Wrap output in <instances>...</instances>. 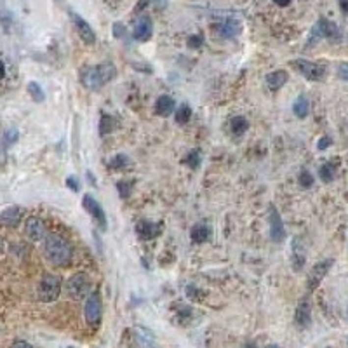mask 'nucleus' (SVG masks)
<instances>
[{"instance_id":"nucleus-35","label":"nucleus","mask_w":348,"mask_h":348,"mask_svg":"<svg viewBox=\"0 0 348 348\" xmlns=\"http://www.w3.org/2000/svg\"><path fill=\"white\" fill-rule=\"evenodd\" d=\"M113 35L117 38H124V37H126V27H124V25H120V23H115L113 25Z\"/></svg>"},{"instance_id":"nucleus-20","label":"nucleus","mask_w":348,"mask_h":348,"mask_svg":"<svg viewBox=\"0 0 348 348\" xmlns=\"http://www.w3.org/2000/svg\"><path fill=\"white\" fill-rule=\"evenodd\" d=\"M242 31V25L239 23L237 19L230 18V19H225L221 23V27H219V35L225 38H234L237 37L239 33Z\"/></svg>"},{"instance_id":"nucleus-14","label":"nucleus","mask_w":348,"mask_h":348,"mask_svg":"<svg viewBox=\"0 0 348 348\" xmlns=\"http://www.w3.org/2000/svg\"><path fill=\"white\" fill-rule=\"evenodd\" d=\"M152 31H153L152 19H150L148 16H141V18H138L136 25H134L133 37L134 40H138V42H146V40L152 38Z\"/></svg>"},{"instance_id":"nucleus-11","label":"nucleus","mask_w":348,"mask_h":348,"mask_svg":"<svg viewBox=\"0 0 348 348\" xmlns=\"http://www.w3.org/2000/svg\"><path fill=\"white\" fill-rule=\"evenodd\" d=\"M268 221H270V239L277 244L282 242L286 239V228H284L282 218H280L275 206H270V209H268Z\"/></svg>"},{"instance_id":"nucleus-21","label":"nucleus","mask_w":348,"mask_h":348,"mask_svg":"<svg viewBox=\"0 0 348 348\" xmlns=\"http://www.w3.org/2000/svg\"><path fill=\"white\" fill-rule=\"evenodd\" d=\"M190 237L195 244H202V242H207L211 239V228L206 223H197V225L191 226L190 230Z\"/></svg>"},{"instance_id":"nucleus-7","label":"nucleus","mask_w":348,"mask_h":348,"mask_svg":"<svg viewBox=\"0 0 348 348\" xmlns=\"http://www.w3.org/2000/svg\"><path fill=\"white\" fill-rule=\"evenodd\" d=\"M293 68L303 75L306 80H312V82H319L322 80L325 77V68L317 63H312V61H306V59H294L293 61Z\"/></svg>"},{"instance_id":"nucleus-44","label":"nucleus","mask_w":348,"mask_h":348,"mask_svg":"<svg viewBox=\"0 0 348 348\" xmlns=\"http://www.w3.org/2000/svg\"><path fill=\"white\" fill-rule=\"evenodd\" d=\"M245 348H258V347L254 343H247V345H245Z\"/></svg>"},{"instance_id":"nucleus-5","label":"nucleus","mask_w":348,"mask_h":348,"mask_svg":"<svg viewBox=\"0 0 348 348\" xmlns=\"http://www.w3.org/2000/svg\"><path fill=\"white\" fill-rule=\"evenodd\" d=\"M321 38H327L331 42H340L341 40V31L338 28V25H334L333 21L325 18H321L317 21L314 28H312L310 38H308V46H312L314 42L321 40Z\"/></svg>"},{"instance_id":"nucleus-6","label":"nucleus","mask_w":348,"mask_h":348,"mask_svg":"<svg viewBox=\"0 0 348 348\" xmlns=\"http://www.w3.org/2000/svg\"><path fill=\"white\" fill-rule=\"evenodd\" d=\"M84 315H85V322H87L91 327H96L100 325L101 317H103V305H101V298L100 293L94 291L87 296L84 305Z\"/></svg>"},{"instance_id":"nucleus-45","label":"nucleus","mask_w":348,"mask_h":348,"mask_svg":"<svg viewBox=\"0 0 348 348\" xmlns=\"http://www.w3.org/2000/svg\"><path fill=\"white\" fill-rule=\"evenodd\" d=\"M267 348H280V347H277V345H268Z\"/></svg>"},{"instance_id":"nucleus-13","label":"nucleus","mask_w":348,"mask_h":348,"mask_svg":"<svg viewBox=\"0 0 348 348\" xmlns=\"http://www.w3.org/2000/svg\"><path fill=\"white\" fill-rule=\"evenodd\" d=\"M70 16H72L73 25H75L77 31H79V37H80L87 46H92V44L96 42V35H94V30L91 28V25H89L82 16L75 14V12H70Z\"/></svg>"},{"instance_id":"nucleus-9","label":"nucleus","mask_w":348,"mask_h":348,"mask_svg":"<svg viewBox=\"0 0 348 348\" xmlns=\"http://www.w3.org/2000/svg\"><path fill=\"white\" fill-rule=\"evenodd\" d=\"M333 263H334L333 260H322L314 265V268H312L308 277H306V287H308V291H315V289H317L319 284L327 275L329 268L333 267Z\"/></svg>"},{"instance_id":"nucleus-40","label":"nucleus","mask_w":348,"mask_h":348,"mask_svg":"<svg viewBox=\"0 0 348 348\" xmlns=\"http://www.w3.org/2000/svg\"><path fill=\"white\" fill-rule=\"evenodd\" d=\"M340 9L345 16H348V0H340Z\"/></svg>"},{"instance_id":"nucleus-12","label":"nucleus","mask_w":348,"mask_h":348,"mask_svg":"<svg viewBox=\"0 0 348 348\" xmlns=\"http://www.w3.org/2000/svg\"><path fill=\"white\" fill-rule=\"evenodd\" d=\"M162 228H164L162 223H153L148 221V219H141L136 225V234H138V237L141 241H152V239H157L162 234Z\"/></svg>"},{"instance_id":"nucleus-15","label":"nucleus","mask_w":348,"mask_h":348,"mask_svg":"<svg viewBox=\"0 0 348 348\" xmlns=\"http://www.w3.org/2000/svg\"><path fill=\"white\" fill-rule=\"evenodd\" d=\"M294 322L298 327H308L312 324V306H310V301L308 299H303L299 301L298 308H296V314H294Z\"/></svg>"},{"instance_id":"nucleus-29","label":"nucleus","mask_w":348,"mask_h":348,"mask_svg":"<svg viewBox=\"0 0 348 348\" xmlns=\"http://www.w3.org/2000/svg\"><path fill=\"white\" fill-rule=\"evenodd\" d=\"M107 165L110 169H113V171H119V169L129 165V159H127L126 155H113V157H111V161H108Z\"/></svg>"},{"instance_id":"nucleus-30","label":"nucleus","mask_w":348,"mask_h":348,"mask_svg":"<svg viewBox=\"0 0 348 348\" xmlns=\"http://www.w3.org/2000/svg\"><path fill=\"white\" fill-rule=\"evenodd\" d=\"M133 187H134L133 181H127V180L119 181V183H117V191H119L120 199H129L131 191H133Z\"/></svg>"},{"instance_id":"nucleus-4","label":"nucleus","mask_w":348,"mask_h":348,"mask_svg":"<svg viewBox=\"0 0 348 348\" xmlns=\"http://www.w3.org/2000/svg\"><path fill=\"white\" fill-rule=\"evenodd\" d=\"M91 277L85 272H77L66 280V294L73 301H80L91 294Z\"/></svg>"},{"instance_id":"nucleus-24","label":"nucleus","mask_w":348,"mask_h":348,"mask_svg":"<svg viewBox=\"0 0 348 348\" xmlns=\"http://www.w3.org/2000/svg\"><path fill=\"white\" fill-rule=\"evenodd\" d=\"M247 127H249V122L242 115H237V117H234V119L230 120V129H232V133H234L235 136H242V134L247 131Z\"/></svg>"},{"instance_id":"nucleus-25","label":"nucleus","mask_w":348,"mask_h":348,"mask_svg":"<svg viewBox=\"0 0 348 348\" xmlns=\"http://www.w3.org/2000/svg\"><path fill=\"white\" fill-rule=\"evenodd\" d=\"M319 176H321V180L324 181V183H331V181L334 180V176H336V165H334L333 162H325V164L321 165V169H319Z\"/></svg>"},{"instance_id":"nucleus-43","label":"nucleus","mask_w":348,"mask_h":348,"mask_svg":"<svg viewBox=\"0 0 348 348\" xmlns=\"http://www.w3.org/2000/svg\"><path fill=\"white\" fill-rule=\"evenodd\" d=\"M2 251H4V239L0 237V254H2Z\"/></svg>"},{"instance_id":"nucleus-37","label":"nucleus","mask_w":348,"mask_h":348,"mask_svg":"<svg viewBox=\"0 0 348 348\" xmlns=\"http://www.w3.org/2000/svg\"><path fill=\"white\" fill-rule=\"evenodd\" d=\"M329 146H331V138H329V136H324V138L319 139V145H317L319 150H325V148H329Z\"/></svg>"},{"instance_id":"nucleus-41","label":"nucleus","mask_w":348,"mask_h":348,"mask_svg":"<svg viewBox=\"0 0 348 348\" xmlns=\"http://www.w3.org/2000/svg\"><path fill=\"white\" fill-rule=\"evenodd\" d=\"M277 5H280V7H287V5L291 4V0H273Z\"/></svg>"},{"instance_id":"nucleus-22","label":"nucleus","mask_w":348,"mask_h":348,"mask_svg":"<svg viewBox=\"0 0 348 348\" xmlns=\"http://www.w3.org/2000/svg\"><path fill=\"white\" fill-rule=\"evenodd\" d=\"M305 251H303L298 239H294V242H293V268H294V272H299L305 267Z\"/></svg>"},{"instance_id":"nucleus-17","label":"nucleus","mask_w":348,"mask_h":348,"mask_svg":"<svg viewBox=\"0 0 348 348\" xmlns=\"http://www.w3.org/2000/svg\"><path fill=\"white\" fill-rule=\"evenodd\" d=\"M0 221L4 226H18V223L21 221V209L18 206H11L7 209L2 211V214H0Z\"/></svg>"},{"instance_id":"nucleus-16","label":"nucleus","mask_w":348,"mask_h":348,"mask_svg":"<svg viewBox=\"0 0 348 348\" xmlns=\"http://www.w3.org/2000/svg\"><path fill=\"white\" fill-rule=\"evenodd\" d=\"M174 110H176V101L172 100L171 96H159V100L155 101V113L159 117H169V115L174 113Z\"/></svg>"},{"instance_id":"nucleus-2","label":"nucleus","mask_w":348,"mask_h":348,"mask_svg":"<svg viewBox=\"0 0 348 348\" xmlns=\"http://www.w3.org/2000/svg\"><path fill=\"white\" fill-rule=\"evenodd\" d=\"M115 75H117V68H115L111 63H101V65L96 66H87V68L82 70V84L87 89H101L105 84H108L110 80H113Z\"/></svg>"},{"instance_id":"nucleus-27","label":"nucleus","mask_w":348,"mask_h":348,"mask_svg":"<svg viewBox=\"0 0 348 348\" xmlns=\"http://www.w3.org/2000/svg\"><path fill=\"white\" fill-rule=\"evenodd\" d=\"M174 119H176V122L181 124V126H183V124H187V122H190V119H191V108L188 107V105H181V107L176 110Z\"/></svg>"},{"instance_id":"nucleus-8","label":"nucleus","mask_w":348,"mask_h":348,"mask_svg":"<svg viewBox=\"0 0 348 348\" xmlns=\"http://www.w3.org/2000/svg\"><path fill=\"white\" fill-rule=\"evenodd\" d=\"M82 207L87 211L89 216L96 221V225L100 226V230L105 232L108 226V221H107V213H105L103 207L100 206V202L87 193V195H84V199H82Z\"/></svg>"},{"instance_id":"nucleus-42","label":"nucleus","mask_w":348,"mask_h":348,"mask_svg":"<svg viewBox=\"0 0 348 348\" xmlns=\"http://www.w3.org/2000/svg\"><path fill=\"white\" fill-rule=\"evenodd\" d=\"M4 75H5V66L4 63L0 61V79H4Z\"/></svg>"},{"instance_id":"nucleus-3","label":"nucleus","mask_w":348,"mask_h":348,"mask_svg":"<svg viewBox=\"0 0 348 348\" xmlns=\"http://www.w3.org/2000/svg\"><path fill=\"white\" fill-rule=\"evenodd\" d=\"M63 280L56 273H46L37 287V298L42 303H53L61 294Z\"/></svg>"},{"instance_id":"nucleus-36","label":"nucleus","mask_w":348,"mask_h":348,"mask_svg":"<svg viewBox=\"0 0 348 348\" xmlns=\"http://www.w3.org/2000/svg\"><path fill=\"white\" fill-rule=\"evenodd\" d=\"M188 46L193 47V49H199L200 46H202V37H199V35H193V37L188 38Z\"/></svg>"},{"instance_id":"nucleus-26","label":"nucleus","mask_w":348,"mask_h":348,"mask_svg":"<svg viewBox=\"0 0 348 348\" xmlns=\"http://www.w3.org/2000/svg\"><path fill=\"white\" fill-rule=\"evenodd\" d=\"M115 126H117V122H115V119L111 117V115L101 113V120H100V134H101V136H105V134H110L111 131L115 129Z\"/></svg>"},{"instance_id":"nucleus-32","label":"nucleus","mask_w":348,"mask_h":348,"mask_svg":"<svg viewBox=\"0 0 348 348\" xmlns=\"http://www.w3.org/2000/svg\"><path fill=\"white\" fill-rule=\"evenodd\" d=\"M298 181H299V187H301V188H310L312 185H314V176H312V172H310V171L303 169V171L299 172Z\"/></svg>"},{"instance_id":"nucleus-1","label":"nucleus","mask_w":348,"mask_h":348,"mask_svg":"<svg viewBox=\"0 0 348 348\" xmlns=\"http://www.w3.org/2000/svg\"><path fill=\"white\" fill-rule=\"evenodd\" d=\"M44 256L54 267H66L72 263L73 247L63 235L47 234L44 239Z\"/></svg>"},{"instance_id":"nucleus-10","label":"nucleus","mask_w":348,"mask_h":348,"mask_svg":"<svg viewBox=\"0 0 348 348\" xmlns=\"http://www.w3.org/2000/svg\"><path fill=\"white\" fill-rule=\"evenodd\" d=\"M25 234H27L28 241H31V242L44 241L47 235L46 223H44L40 218H37V216H30V218L25 221Z\"/></svg>"},{"instance_id":"nucleus-39","label":"nucleus","mask_w":348,"mask_h":348,"mask_svg":"<svg viewBox=\"0 0 348 348\" xmlns=\"http://www.w3.org/2000/svg\"><path fill=\"white\" fill-rule=\"evenodd\" d=\"M11 348H33L30 343H27V341H23V340H18V341H14V343L11 345Z\"/></svg>"},{"instance_id":"nucleus-38","label":"nucleus","mask_w":348,"mask_h":348,"mask_svg":"<svg viewBox=\"0 0 348 348\" xmlns=\"http://www.w3.org/2000/svg\"><path fill=\"white\" fill-rule=\"evenodd\" d=\"M5 139L9 141V145H12V143L18 139V131H14V129L7 131V133H5Z\"/></svg>"},{"instance_id":"nucleus-18","label":"nucleus","mask_w":348,"mask_h":348,"mask_svg":"<svg viewBox=\"0 0 348 348\" xmlns=\"http://www.w3.org/2000/svg\"><path fill=\"white\" fill-rule=\"evenodd\" d=\"M134 338H136L138 348H157L153 334L148 329H145V327H136L134 329Z\"/></svg>"},{"instance_id":"nucleus-28","label":"nucleus","mask_w":348,"mask_h":348,"mask_svg":"<svg viewBox=\"0 0 348 348\" xmlns=\"http://www.w3.org/2000/svg\"><path fill=\"white\" fill-rule=\"evenodd\" d=\"M28 92H30V96L37 103H42V101L46 100V92L42 91V87H40L37 82H30V84H28Z\"/></svg>"},{"instance_id":"nucleus-19","label":"nucleus","mask_w":348,"mask_h":348,"mask_svg":"<svg viewBox=\"0 0 348 348\" xmlns=\"http://www.w3.org/2000/svg\"><path fill=\"white\" fill-rule=\"evenodd\" d=\"M287 79H289V75H287L286 70H275V72L268 73L265 80H267L268 89H272V91H279V89L287 82Z\"/></svg>"},{"instance_id":"nucleus-31","label":"nucleus","mask_w":348,"mask_h":348,"mask_svg":"<svg viewBox=\"0 0 348 348\" xmlns=\"http://www.w3.org/2000/svg\"><path fill=\"white\" fill-rule=\"evenodd\" d=\"M185 164H187L190 169H199V165H200V150H193V152L188 153L187 159H185Z\"/></svg>"},{"instance_id":"nucleus-34","label":"nucleus","mask_w":348,"mask_h":348,"mask_svg":"<svg viewBox=\"0 0 348 348\" xmlns=\"http://www.w3.org/2000/svg\"><path fill=\"white\" fill-rule=\"evenodd\" d=\"M66 185H68V188L72 191H79V190H80V183H79V180H77L75 176H68V178H66Z\"/></svg>"},{"instance_id":"nucleus-23","label":"nucleus","mask_w":348,"mask_h":348,"mask_svg":"<svg viewBox=\"0 0 348 348\" xmlns=\"http://www.w3.org/2000/svg\"><path fill=\"white\" fill-rule=\"evenodd\" d=\"M293 111H294V115L298 119H305L306 115H308V111H310V103H308V98H306L305 94H299L298 98H296L294 105H293Z\"/></svg>"},{"instance_id":"nucleus-33","label":"nucleus","mask_w":348,"mask_h":348,"mask_svg":"<svg viewBox=\"0 0 348 348\" xmlns=\"http://www.w3.org/2000/svg\"><path fill=\"white\" fill-rule=\"evenodd\" d=\"M336 73H338V77H340L341 80L348 82V63H340V65H338Z\"/></svg>"}]
</instances>
